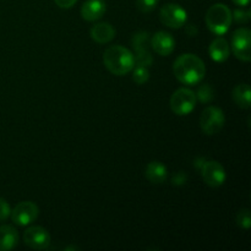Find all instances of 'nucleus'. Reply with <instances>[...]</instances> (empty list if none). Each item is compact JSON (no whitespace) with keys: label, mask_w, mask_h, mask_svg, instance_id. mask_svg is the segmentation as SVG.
<instances>
[{"label":"nucleus","mask_w":251,"mask_h":251,"mask_svg":"<svg viewBox=\"0 0 251 251\" xmlns=\"http://www.w3.org/2000/svg\"><path fill=\"white\" fill-rule=\"evenodd\" d=\"M10 215H11L10 205L7 203L6 200L0 198V222H4L5 220H7L10 217Z\"/></svg>","instance_id":"nucleus-24"},{"label":"nucleus","mask_w":251,"mask_h":251,"mask_svg":"<svg viewBox=\"0 0 251 251\" xmlns=\"http://www.w3.org/2000/svg\"><path fill=\"white\" fill-rule=\"evenodd\" d=\"M237 225L243 229H249L251 226V212L249 208H243L238 212Z\"/></svg>","instance_id":"nucleus-21"},{"label":"nucleus","mask_w":251,"mask_h":251,"mask_svg":"<svg viewBox=\"0 0 251 251\" xmlns=\"http://www.w3.org/2000/svg\"><path fill=\"white\" fill-rule=\"evenodd\" d=\"M173 73L179 82L183 85L194 86L203 80L206 68L202 59H200L195 54L186 53L178 56L174 61Z\"/></svg>","instance_id":"nucleus-1"},{"label":"nucleus","mask_w":251,"mask_h":251,"mask_svg":"<svg viewBox=\"0 0 251 251\" xmlns=\"http://www.w3.org/2000/svg\"><path fill=\"white\" fill-rule=\"evenodd\" d=\"M91 38L100 44H104L114 39L115 28L109 24V22H100L96 24L90 31Z\"/></svg>","instance_id":"nucleus-15"},{"label":"nucleus","mask_w":251,"mask_h":251,"mask_svg":"<svg viewBox=\"0 0 251 251\" xmlns=\"http://www.w3.org/2000/svg\"><path fill=\"white\" fill-rule=\"evenodd\" d=\"M251 31L247 27L235 29L232 36V50L235 58L249 63L251 60Z\"/></svg>","instance_id":"nucleus-7"},{"label":"nucleus","mask_w":251,"mask_h":251,"mask_svg":"<svg viewBox=\"0 0 251 251\" xmlns=\"http://www.w3.org/2000/svg\"><path fill=\"white\" fill-rule=\"evenodd\" d=\"M39 215V208L32 201H24L20 202L19 205L15 206L14 210H11V220L12 222L16 223L17 226H25L31 225L32 222L37 220Z\"/></svg>","instance_id":"nucleus-8"},{"label":"nucleus","mask_w":251,"mask_h":251,"mask_svg":"<svg viewBox=\"0 0 251 251\" xmlns=\"http://www.w3.org/2000/svg\"><path fill=\"white\" fill-rule=\"evenodd\" d=\"M168 176V171L163 163L158 161L150 162L146 167V178L152 184H163Z\"/></svg>","instance_id":"nucleus-17"},{"label":"nucleus","mask_w":251,"mask_h":251,"mask_svg":"<svg viewBox=\"0 0 251 251\" xmlns=\"http://www.w3.org/2000/svg\"><path fill=\"white\" fill-rule=\"evenodd\" d=\"M134 73H132V80H134L135 83L137 85H144L149 81L150 78V71L147 69V66L145 65H135L134 66Z\"/></svg>","instance_id":"nucleus-19"},{"label":"nucleus","mask_w":251,"mask_h":251,"mask_svg":"<svg viewBox=\"0 0 251 251\" xmlns=\"http://www.w3.org/2000/svg\"><path fill=\"white\" fill-rule=\"evenodd\" d=\"M195 95L200 102L210 103L213 100V97H215V91H213V88L210 85L205 83V85L200 86V88H199Z\"/></svg>","instance_id":"nucleus-20"},{"label":"nucleus","mask_w":251,"mask_h":251,"mask_svg":"<svg viewBox=\"0 0 251 251\" xmlns=\"http://www.w3.org/2000/svg\"><path fill=\"white\" fill-rule=\"evenodd\" d=\"M196 102H198V98H196L195 92L189 88L181 87L172 95L169 104L174 114L183 117V115L190 114L195 109Z\"/></svg>","instance_id":"nucleus-4"},{"label":"nucleus","mask_w":251,"mask_h":251,"mask_svg":"<svg viewBox=\"0 0 251 251\" xmlns=\"http://www.w3.org/2000/svg\"><path fill=\"white\" fill-rule=\"evenodd\" d=\"M159 19L164 26L178 29L185 25L186 20H188V14H186L185 9L179 4L168 2L162 6L161 11H159Z\"/></svg>","instance_id":"nucleus-6"},{"label":"nucleus","mask_w":251,"mask_h":251,"mask_svg":"<svg viewBox=\"0 0 251 251\" xmlns=\"http://www.w3.org/2000/svg\"><path fill=\"white\" fill-rule=\"evenodd\" d=\"M19 242V233L12 226L0 227V251L12 250Z\"/></svg>","instance_id":"nucleus-16"},{"label":"nucleus","mask_w":251,"mask_h":251,"mask_svg":"<svg viewBox=\"0 0 251 251\" xmlns=\"http://www.w3.org/2000/svg\"><path fill=\"white\" fill-rule=\"evenodd\" d=\"M105 14L104 0H86L81 6V16L86 21H97Z\"/></svg>","instance_id":"nucleus-12"},{"label":"nucleus","mask_w":251,"mask_h":251,"mask_svg":"<svg viewBox=\"0 0 251 251\" xmlns=\"http://www.w3.org/2000/svg\"><path fill=\"white\" fill-rule=\"evenodd\" d=\"M151 47L157 54L162 56H168L173 53L176 48V41L168 32L159 31L153 34L151 39Z\"/></svg>","instance_id":"nucleus-11"},{"label":"nucleus","mask_w":251,"mask_h":251,"mask_svg":"<svg viewBox=\"0 0 251 251\" xmlns=\"http://www.w3.org/2000/svg\"><path fill=\"white\" fill-rule=\"evenodd\" d=\"M208 53H210L211 59L213 61H216V63H223V61H226L229 58L230 47L223 37H217V38L211 42Z\"/></svg>","instance_id":"nucleus-14"},{"label":"nucleus","mask_w":251,"mask_h":251,"mask_svg":"<svg viewBox=\"0 0 251 251\" xmlns=\"http://www.w3.org/2000/svg\"><path fill=\"white\" fill-rule=\"evenodd\" d=\"M24 242L27 247L34 250L48 249L50 245V234L46 228L41 226H33L27 228L24 234Z\"/></svg>","instance_id":"nucleus-10"},{"label":"nucleus","mask_w":251,"mask_h":251,"mask_svg":"<svg viewBox=\"0 0 251 251\" xmlns=\"http://www.w3.org/2000/svg\"><path fill=\"white\" fill-rule=\"evenodd\" d=\"M159 0H136L137 9L141 12H151L156 9V6L158 5Z\"/></svg>","instance_id":"nucleus-22"},{"label":"nucleus","mask_w":251,"mask_h":251,"mask_svg":"<svg viewBox=\"0 0 251 251\" xmlns=\"http://www.w3.org/2000/svg\"><path fill=\"white\" fill-rule=\"evenodd\" d=\"M233 2H234L235 5H238V6H248V5L250 4V0H232Z\"/></svg>","instance_id":"nucleus-27"},{"label":"nucleus","mask_w":251,"mask_h":251,"mask_svg":"<svg viewBox=\"0 0 251 251\" xmlns=\"http://www.w3.org/2000/svg\"><path fill=\"white\" fill-rule=\"evenodd\" d=\"M232 11L226 4H215L206 12V25L207 28L216 36H223L227 33L232 25Z\"/></svg>","instance_id":"nucleus-3"},{"label":"nucleus","mask_w":251,"mask_h":251,"mask_svg":"<svg viewBox=\"0 0 251 251\" xmlns=\"http://www.w3.org/2000/svg\"><path fill=\"white\" fill-rule=\"evenodd\" d=\"M201 176L203 181L211 188H218L226 183L227 174L222 164L217 161L205 162L201 167Z\"/></svg>","instance_id":"nucleus-9"},{"label":"nucleus","mask_w":251,"mask_h":251,"mask_svg":"<svg viewBox=\"0 0 251 251\" xmlns=\"http://www.w3.org/2000/svg\"><path fill=\"white\" fill-rule=\"evenodd\" d=\"M226 123L225 113L221 108L211 105L202 112L200 118L201 130L206 135H216L223 129Z\"/></svg>","instance_id":"nucleus-5"},{"label":"nucleus","mask_w":251,"mask_h":251,"mask_svg":"<svg viewBox=\"0 0 251 251\" xmlns=\"http://www.w3.org/2000/svg\"><path fill=\"white\" fill-rule=\"evenodd\" d=\"M147 37L146 32H141V33H137L136 36L132 38V44L135 46L137 50V55L135 56V61H137L139 65H145L149 66L152 63V56L150 54V51L146 49L147 46Z\"/></svg>","instance_id":"nucleus-13"},{"label":"nucleus","mask_w":251,"mask_h":251,"mask_svg":"<svg viewBox=\"0 0 251 251\" xmlns=\"http://www.w3.org/2000/svg\"><path fill=\"white\" fill-rule=\"evenodd\" d=\"M54 1L60 9H70L77 2V0H54Z\"/></svg>","instance_id":"nucleus-26"},{"label":"nucleus","mask_w":251,"mask_h":251,"mask_svg":"<svg viewBox=\"0 0 251 251\" xmlns=\"http://www.w3.org/2000/svg\"><path fill=\"white\" fill-rule=\"evenodd\" d=\"M186 181H188V176H186L185 172H178V173L173 176V179H172V183H173L174 185H184Z\"/></svg>","instance_id":"nucleus-25"},{"label":"nucleus","mask_w":251,"mask_h":251,"mask_svg":"<svg viewBox=\"0 0 251 251\" xmlns=\"http://www.w3.org/2000/svg\"><path fill=\"white\" fill-rule=\"evenodd\" d=\"M103 63L113 75L117 76L131 73L136 65L134 54L123 46H112L105 49L103 54Z\"/></svg>","instance_id":"nucleus-2"},{"label":"nucleus","mask_w":251,"mask_h":251,"mask_svg":"<svg viewBox=\"0 0 251 251\" xmlns=\"http://www.w3.org/2000/svg\"><path fill=\"white\" fill-rule=\"evenodd\" d=\"M232 96L239 108L249 109L251 107V90L248 83H240V85L235 86Z\"/></svg>","instance_id":"nucleus-18"},{"label":"nucleus","mask_w":251,"mask_h":251,"mask_svg":"<svg viewBox=\"0 0 251 251\" xmlns=\"http://www.w3.org/2000/svg\"><path fill=\"white\" fill-rule=\"evenodd\" d=\"M232 17L235 20V21L239 22V24L240 22H242V24H245V22H248L250 20L251 12H250V10L237 9V10H234V12H233Z\"/></svg>","instance_id":"nucleus-23"}]
</instances>
